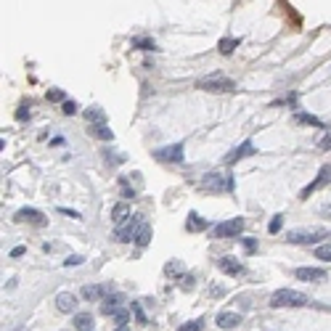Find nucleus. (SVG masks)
Here are the masks:
<instances>
[{
	"label": "nucleus",
	"instance_id": "nucleus-1",
	"mask_svg": "<svg viewBox=\"0 0 331 331\" xmlns=\"http://www.w3.org/2000/svg\"><path fill=\"white\" fill-rule=\"evenodd\" d=\"M310 305V300L297 289H278L270 294V307H305Z\"/></svg>",
	"mask_w": 331,
	"mask_h": 331
},
{
	"label": "nucleus",
	"instance_id": "nucleus-2",
	"mask_svg": "<svg viewBox=\"0 0 331 331\" xmlns=\"http://www.w3.org/2000/svg\"><path fill=\"white\" fill-rule=\"evenodd\" d=\"M196 88L207 90V93H233L236 82L231 77H226V75H207L202 80H196Z\"/></svg>",
	"mask_w": 331,
	"mask_h": 331
},
{
	"label": "nucleus",
	"instance_id": "nucleus-3",
	"mask_svg": "<svg viewBox=\"0 0 331 331\" xmlns=\"http://www.w3.org/2000/svg\"><path fill=\"white\" fill-rule=\"evenodd\" d=\"M204 188V191H233V178L228 172H207L204 178H202V183H199Z\"/></svg>",
	"mask_w": 331,
	"mask_h": 331
},
{
	"label": "nucleus",
	"instance_id": "nucleus-4",
	"mask_svg": "<svg viewBox=\"0 0 331 331\" xmlns=\"http://www.w3.org/2000/svg\"><path fill=\"white\" fill-rule=\"evenodd\" d=\"M244 217H231V220H223V223H217L215 228H212V236L215 239H231V236H239L241 231H244Z\"/></svg>",
	"mask_w": 331,
	"mask_h": 331
},
{
	"label": "nucleus",
	"instance_id": "nucleus-5",
	"mask_svg": "<svg viewBox=\"0 0 331 331\" xmlns=\"http://www.w3.org/2000/svg\"><path fill=\"white\" fill-rule=\"evenodd\" d=\"M140 223H143V220H140V215H133L125 226H120V228L114 231V239L117 241H135V233H138Z\"/></svg>",
	"mask_w": 331,
	"mask_h": 331
},
{
	"label": "nucleus",
	"instance_id": "nucleus-6",
	"mask_svg": "<svg viewBox=\"0 0 331 331\" xmlns=\"http://www.w3.org/2000/svg\"><path fill=\"white\" fill-rule=\"evenodd\" d=\"M109 294H112V283H93V286H82V297L90 300V302L109 300Z\"/></svg>",
	"mask_w": 331,
	"mask_h": 331
},
{
	"label": "nucleus",
	"instance_id": "nucleus-7",
	"mask_svg": "<svg viewBox=\"0 0 331 331\" xmlns=\"http://www.w3.org/2000/svg\"><path fill=\"white\" fill-rule=\"evenodd\" d=\"M323 231H291L286 236V241L289 244H315V241H321L323 239Z\"/></svg>",
	"mask_w": 331,
	"mask_h": 331
},
{
	"label": "nucleus",
	"instance_id": "nucleus-8",
	"mask_svg": "<svg viewBox=\"0 0 331 331\" xmlns=\"http://www.w3.org/2000/svg\"><path fill=\"white\" fill-rule=\"evenodd\" d=\"M154 157L159 162H183V143H172V146H164V149H157Z\"/></svg>",
	"mask_w": 331,
	"mask_h": 331
},
{
	"label": "nucleus",
	"instance_id": "nucleus-9",
	"mask_svg": "<svg viewBox=\"0 0 331 331\" xmlns=\"http://www.w3.org/2000/svg\"><path fill=\"white\" fill-rule=\"evenodd\" d=\"M16 220L19 223H32V226H45V223H48V217H45L40 209H32V207L19 209L16 212Z\"/></svg>",
	"mask_w": 331,
	"mask_h": 331
},
{
	"label": "nucleus",
	"instance_id": "nucleus-10",
	"mask_svg": "<svg viewBox=\"0 0 331 331\" xmlns=\"http://www.w3.org/2000/svg\"><path fill=\"white\" fill-rule=\"evenodd\" d=\"M217 268L223 270V273H228V276H244L246 273L244 263H239L236 257H220L217 260Z\"/></svg>",
	"mask_w": 331,
	"mask_h": 331
},
{
	"label": "nucleus",
	"instance_id": "nucleus-11",
	"mask_svg": "<svg viewBox=\"0 0 331 331\" xmlns=\"http://www.w3.org/2000/svg\"><path fill=\"white\" fill-rule=\"evenodd\" d=\"M56 307L61 313H75L77 315V297L72 291H58L56 294Z\"/></svg>",
	"mask_w": 331,
	"mask_h": 331
},
{
	"label": "nucleus",
	"instance_id": "nucleus-12",
	"mask_svg": "<svg viewBox=\"0 0 331 331\" xmlns=\"http://www.w3.org/2000/svg\"><path fill=\"white\" fill-rule=\"evenodd\" d=\"M294 276H297L300 281L318 283V281H326V270H321V268H297V270H294Z\"/></svg>",
	"mask_w": 331,
	"mask_h": 331
},
{
	"label": "nucleus",
	"instance_id": "nucleus-13",
	"mask_svg": "<svg viewBox=\"0 0 331 331\" xmlns=\"http://www.w3.org/2000/svg\"><path fill=\"white\" fill-rule=\"evenodd\" d=\"M252 154H257V149L252 146V140H244L239 149H233L228 157H226V164H233V162H239V159H244V157H252Z\"/></svg>",
	"mask_w": 331,
	"mask_h": 331
},
{
	"label": "nucleus",
	"instance_id": "nucleus-14",
	"mask_svg": "<svg viewBox=\"0 0 331 331\" xmlns=\"http://www.w3.org/2000/svg\"><path fill=\"white\" fill-rule=\"evenodd\" d=\"M239 323H241V315H239V313H220V315H217V326L226 328V331L236 328Z\"/></svg>",
	"mask_w": 331,
	"mask_h": 331
},
{
	"label": "nucleus",
	"instance_id": "nucleus-15",
	"mask_svg": "<svg viewBox=\"0 0 331 331\" xmlns=\"http://www.w3.org/2000/svg\"><path fill=\"white\" fill-rule=\"evenodd\" d=\"M323 183H331V167H323L321 172H318V178L310 183V186H307L305 188V191H302V199H307V194H310V191H315V188L318 186H323Z\"/></svg>",
	"mask_w": 331,
	"mask_h": 331
},
{
	"label": "nucleus",
	"instance_id": "nucleus-16",
	"mask_svg": "<svg viewBox=\"0 0 331 331\" xmlns=\"http://www.w3.org/2000/svg\"><path fill=\"white\" fill-rule=\"evenodd\" d=\"M130 217H133V215H130V207H127V204H117V207L112 209V220H114V226H117V228L125 226Z\"/></svg>",
	"mask_w": 331,
	"mask_h": 331
},
{
	"label": "nucleus",
	"instance_id": "nucleus-17",
	"mask_svg": "<svg viewBox=\"0 0 331 331\" xmlns=\"http://www.w3.org/2000/svg\"><path fill=\"white\" fill-rule=\"evenodd\" d=\"M149 241H151V226H149V223L143 220V223H140V226H138V233H135V244H138V246H149Z\"/></svg>",
	"mask_w": 331,
	"mask_h": 331
},
{
	"label": "nucleus",
	"instance_id": "nucleus-18",
	"mask_svg": "<svg viewBox=\"0 0 331 331\" xmlns=\"http://www.w3.org/2000/svg\"><path fill=\"white\" fill-rule=\"evenodd\" d=\"M122 307H120V297H109V300H103V305H101V313L103 315H117Z\"/></svg>",
	"mask_w": 331,
	"mask_h": 331
},
{
	"label": "nucleus",
	"instance_id": "nucleus-19",
	"mask_svg": "<svg viewBox=\"0 0 331 331\" xmlns=\"http://www.w3.org/2000/svg\"><path fill=\"white\" fill-rule=\"evenodd\" d=\"M90 326H93V315H90V313H77V315H75V328L90 331Z\"/></svg>",
	"mask_w": 331,
	"mask_h": 331
},
{
	"label": "nucleus",
	"instance_id": "nucleus-20",
	"mask_svg": "<svg viewBox=\"0 0 331 331\" xmlns=\"http://www.w3.org/2000/svg\"><path fill=\"white\" fill-rule=\"evenodd\" d=\"M186 226H188V231H204V228H207V220H204L202 215H196V212H191Z\"/></svg>",
	"mask_w": 331,
	"mask_h": 331
},
{
	"label": "nucleus",
	"instance_id": "nucleus-21",
	"mask_svg": "<svg viewBox=\"0 0 331 331\" xmlns=\"http://www.w3.org/2000/svg\"><path fill=\"white\" fill-rule=\"evenodd\" d=\"M90 133L96 135V138H101V140H112L114 138L112 127H106V125H90Z\"/></svg>",
	"mask_w": 331,
	"mask_h": 331
},
{
	"label": "nucleus",
	"instance_id": "nucleus-22",
	"mask_svg": "<svg viewBox=\"0 0 331 331\" xmlns=\"http://www.w3.org/2000/svg\"><path fill=\"white\" fill-rule=\"evenodd\" d=\"M85 117H88L90 125H106V114H103L101 109H88Z\"/></svg>",
	"mask_w": 331,
	"mask_h": 331
},
{
	"label": "nucleus",
	"instance_id": "nucleus-23",
	"mask_svg": "<svg viewBox=\"0 0 331 331\" xmlns=\"http://www.w3.org/2000/svg\"><path fill=\"white\" fill-rule=\"evenodd\" d=\"M315 257L323 260V263H331V241H326V244H321V246H315Z\"/></svg>",
	"mask_w": 331,
	"mask_h": 331
},
{
	"label": "nucleus",
	"instance_id": "nucleus-24",
	"mask_svg": "<svg viewBox=\"0 0 331 331\" xmlns=\"http://www.w3.org/2000/svg\"><path fill=\"white\" fill-rule=\"evenodd\" d=\"M233 48H239V38H226V40H220V51H223V53H231Z\"/></svg>",
	"mask_w": 331,
	"mask_h": 331
},
{
	"label": "nucleus",
	"instance_id": "nucleus-25",
	"mask_svg": "<svg viewBox=\"0 0 331 331\" xmlns=\"http://www.w3.org/2000/svg\"><path fill=\"white\" fill-rule=\"evenodd\" d=\"M164 273H167V276H180L183 273V265L178 263V260H175V263H167V265H164Z\"/></svg>",
	"mask_w": 331,
	"mask_h": 331
},
{
	"label": "nucleus",
	"instance_id": "nucleus-26",
	"mask_svg": "<svg viewBox=\"0 0 331 331\" xmlns=\"http://www.w3.org/2000/svg\"><path fill=\"white\" fill-rule=\"evenodd\" d=\"M202 326H204V321H202V318H196V321H188V323H183L178 331H202Z\"/></svg>",
	"mask_w": 331,
	"mask_h": 331
},
{
	"label": "nucleus",
	"instance_id": "nucleus-27",
	"mask_svg": "<svg viewBox=\"0 0 331 331\" xmlns=\"http://www.w3.org/2000/svg\"><path fill=\"white\" fill-rule=\"evenodd\" d=\"M318 149H321V151H331V130L318 138Z\"/></svg>",
	"mask_w": 331,
	"mask_h": 331
},
{
	"label": "nucleus",
	"instance_id": "nucleus-28",
	"mask_svg": "<svg viewBox=\"0 0 331 331\" xmlns=\"http://www.w3.org/2000/svg\"><path fill=\"white\" fill-rule=\"evenodd\" d=\"M294 120L297 122H305V125H321V120H315V117H310V114H294Z\"/></svg>",
	"mask_w": 331,
	"mask_h": 331
},
{
	"label": "nucleus",
	"instance_id": "nucleus-29",
	"mask_svg": "<svg viewBox=\"0 0 331 331\" xmlns=\"http://www.w3.org/2000/svg\"><path fill=\"white\" fill-rule=\"evenodd\" d=\"M281 223H283V217H281V215H276L273 220H270V226H268V231H270V233H278V228H281Z\"/></svg>",
	"mask_w": 331,
	"mask_h": 331
},
{
	"label": "nucleus",
	"instance_id": "nucleus-30",
	"mask_svg": "<svg viewBox=\"0 0 331 331\" xmlns=\"http://www.w3.org/2000/svg\"><path fill=\"white\" fill-rule=\"evenodd\" d=\"M133 45H140L143 51H154V48H157V45H154L151 40H133Z\"/></svg>",
	"mask_w": 331,
	"mask_h": 331
},
{
	"label": "nucleus",
	"instance_id": "nucleus-31",
	"mask_svg": "<svg viewBox=\"0 0 331 331\" xmlns=\"http://www.w3.org/2000/svg\"><path fill=\"white\" fill-rule=\"evenodd\" d=\"M64 114H77V103L75 101H64Z\"/></svg>",
	"mask_w": 331,
	"mask_h": 331
},
{
	"label": "nucleus",
	"instance_id": "nucleus-32",
	"mask_svg": "<svg viewBox=\"0 0 331 331\" xmlns=\"http://www.w3.org/2000/svg\"><path fill=\"white\" fill-rule=\"evenodd\" d=\"M16 120H29V109H27V106H21V109L16 112Z\"/></svg>",
	"mask_w": 331,
	"mask_h": 331
},
{
	"label": "nucleus",
	"instance_id": "nucleus-33",
	"mask_svg": "<svg viewBox=\"0 0 331 331\" xmlns=\"http://www.w3.org/2000/svg\"><path fill=\"white\" fill-rule=\"evenodd\" d=\"M48 98H51V101H64V93H61V90H51Z\"/></svg>",
	"mask_w": 331,
	"mask_h": 331
},
{
	"label": "nucleus",
	"instance_id": "nucleus-34",
	"mask_svg": "<svg viewBox=\"0 0 331 331\" xmlns=\"http://www.w3.org/2000/svg\"><path fill=\"white\" fill-rule=\"evenodd\" d=\"M58 212H61V215H69V217H80L75 209H66V207H58Z\"/></svg>",
	"mask_w": 331,
	"mask_h": 331
},
{
	"label": "nucleus",
	"instance_id": "nucleus-35",
	"mask_svg": "<svg viewBox=\"0 0 331 331\" xmlns=\"http://www.w3.org/2000/svg\"><path fill=\"white\" fill-rule=\"evenodd\" d=\"M24 254V246H14V249H11V257H21Z\"/></svg>",
	"mask_w": 331,
	"mask_h": 331
},
{
	"label": "nucleus",
	"instance_id": "nucleus-36",
	"mask_svg": "<svg viewBox=\"0 0 331 331\" xmlns=\"http://www.w3.org/2000/svg\"><path fill=\"white\" fill-rule=\"evenodd\" d=\"M80 263H82V257H77V254H72L66 260V265H80Z\"/></svg>",
	"mask_w": 331,
	"mask_h": 331
},
{
	"label": "nucleus",
	"instance_id": "nucleus-37",
	"mask_svg": "<svg viewBox=\"0 0 331 331\" xmlns=\"http://www.w3.org/2000/svg\"><path fill=\"white\" fill-rule=\"evenodd\" d=\"M114 331H130V326H117Z\"/></svg>",
	"mask_w": 331,
	"mask_h": 331
}]
</instances>
